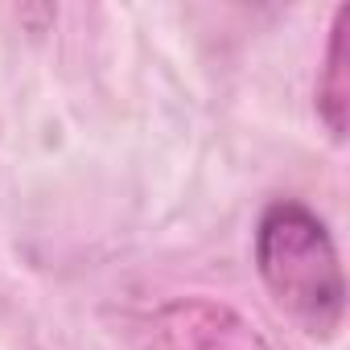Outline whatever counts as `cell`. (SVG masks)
I'll use <instances>...</instances> for the list:
<instances>
[{
    "label": "cell",
    "instance_id": "obj_1",
    "mask_svg": "<svg viewBox=\"0 0 350 350\" xmlns=\"http://www.w3.org/2000/svg\"><path fill=\"white\" fill-rule=\"evenodd\" d=\"M256 268L276 309L309 338H334L346 313V280L325 223L301 202H272L256 227Z\"/></svg>",
    "mask_w": 350,
    "mask_h": 350
},
{
    "label": "cell",
    "instance_id": "obj_2",
    "mask_svg": "<svg viewBox=\"0 0 350 350\" xmlns=\"http://www.w3.org/2000/svg\"><path fill=\"white\" fill-rule=\"evenodd\" d=\"M148 350H272L235 309L215 301H169L144 317Z\"/></svg>",
    "mask_w": 350,
    "mask_h": 350
},
{
    "label": "cell",
    "instance_id": "obj_3",
    "mask_svg": "<svg viewBox=\"0 0 350 350\" xmlns=\"http://www.w3.org/2000/svg\"><path fill=\"white\" fill-rule=\"evenodd\" d=\"M346 33H350V9L342 5L334 17V33H329V50H325V66L317 79V111L325 120V128L342 140L346 136V107H350V79H346Z\"/></svg>",
    "mask_w": 350,
    "mask_h": 350
}]
</instances>
